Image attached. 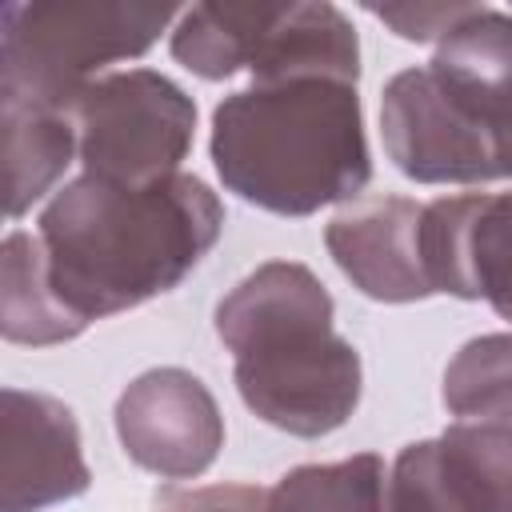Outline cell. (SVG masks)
<instances>
[{"instance_id":"6da1fadb","label":"cell","mask_w":512,"mask_h":512,"mask_svg":"<svg viewBox=\"0 0 512 512\" xmlns=\"http://www.w3.org/2000/svg\"><path fill=\"white\" fill-rule=\"evenodd\" d=\"M224 232L220 196L188 172L116 184L80 172L40 212L48 280L80 320H104L172 292Z\"/></svg>"},{"instance_id":"7a4b0ae2","label":"cell","mask_w":512,"mask_h":512,"mask_svg":"<svg viewBox=\"0 0 512 512\" xmlns=\"http://www.w3.org/2000/svg\"><path fill=\"white\" fill-rule=\"evenodd\" d=\"M208 152L228 192L276 216L356 200L372 180L360 92L332 76L252 80L224 96Z\"/></svg>"},{"instance_id":"3957f363","label":"cell","mask_w":512,"mask_h":512,"mask_svg":"<svg viewBox=\"0 0 512 512\" xmlns=\"http://www.w3.org/2000/svg\"><path fill=\"white\" fill-rule=\"evenodd\" d=\"M332 312L320 276L296 260L252 268L216 304L240 400L288 436H328L360 404V352L332 328Z\"/></svg>"},{"instance_id":"277c9868","label":"cell","mask_w":512,"mask_h":512,"mask_svg":"<svg viewBox=\"0 0 512 512\" xmlns=\"http://www.w3.org/2000/svg\"><path fill=\"white\" fill-rule=\"evenodd\" d=\"M388 160L416 184L512 176V12L476 4L432 52L384 84Z\"/></svg>"},{"instance_id":"5b68a950","label":"cell","mask_w":512,"mask_h":512,"mask_svg":"<svg viewBox=\"0 0 512 512\" xmlns=\"http://www.w3.org/2000/svg\"><path fill=\"white\" fill-rule=\"evenodd\" d=\"M180 20L172 4H28L0 8V108L68 112L116 60L144 56Z\"/></svg>"},{"instance_id":"8992f818","label":"cell","mask_w":512,"mask_h":512,"mask_svg":"<svg viewBox=\"0 0 512 512\" xmlns=\"http://www.w3.org/2000/svg\"><path fill=\"white\" fill-rule=\"evenodd\" d=\"M172 56L200 80L332 76L360 80V36L336 4H192L172 24Z\"/></svg>"},{"instance_id":"52a82bcc","label":"cell","mask_w":512,"mask_h":512,"mask_svg":"<svg viewBox=\"0 0 512 512\" xmlns=\"http://www.w3.org/2000/svg\"><path fill=\"white\" fill-rule=\"evenodd\" d=\"M68 116L84 172L116 184L176 176L196 136L192 96L152 68L104 72L72 100Z\"/></svg>"},{"instance_id":"ba28073f","label":"cell","mask_w":512,"mask_h":512,"mask_svg":"<svg viewBox=\"0 0 512 512\" xmlns=\"http://www.w3.org/2000/svg\"><path fill=\"white\" fill-rule=\"evenodd\" d=\"M128 460L160 480H196L224 448V416L216 396L188 368L140 372L112 408Z\"/></svg>"},{"instance_id":"9c48e42d","label":"cell","mask_w":512,"mask_h":512,"mask_svg":"<svg viewBox=\"0 0 512 512\" xmlns=\"http://www.w3.org/2000/svg\"><path fill=\"white\" fill-rule=\"evenodd\" d=\"M420 252L432 296L484 300L512 320V188L424 204Z\"/></svg>"},{"instance_id":"30bf717a","label":"cell","mask_w":512,"mask_h":512,"mask_svg":"<svg viewBox=\"0 0 512 512\" xmlns=\"http://www.w3.org/2000/svg\"><path fill=\"white\" fill-rule=\"evenodd\" d=\"M0 512H44L88 492L92 472L72 408L48 392L4 388Z\"/></svg>"},{"instance_id":"8fae6325","label":"cell","mask_w":512,"mask_h":512,"mask_svg":"<svg viewBox=\"0 0 512 512\" xmlns=\"http://www.w3.org/2000/svg\"><path fill=\"white\" fill-rule=\"evenodd\" d=\"M424 204L408 196H376L336 212L324 228V244L336 268L380 304L428 300L432 284L420 252Z\"/></svg>"},{"instance_id":"7c38bea8","label":"cell","mask_w":512,"mask_h":512,"mask_svg":"<svg viewBox=\"0 0 512 512\" xmlns=\"http://www.w3.org/2000/svg\"><path fill=\"white\" fill-rule=\"evenodd\" d=\"M88 324H80L48 280L44 244L36 232L12 228L0 248V332L8 344H64L76 340Z\"/></svg>"},{"instance_id":"4fadbf2b","label":"cell","mask_w":512,"mask_h":512,"mask_svg":"<svg viewBox=\"0 0 512 512\" xmlns=\"http://www.w3.org/2000/svg\"><path fill=\"white\" fill-rule=\"evenodd\" d=\"M80 160L76 128L68 112L44 108H4V208L20 220L36 200H44L68 164Z\"/></svg>"},{"instance_id":"5bb4252c","label":"cell","mask_w":512,"mask_h":512,"mask_svg":"<svg viewBox=\"0 0 512 512\" xmlns=\"http://www.w3.org/2000/svg\"><path fill=\"white\" fill-rule=\"evenodd\" d=\"M268 512H388V468L376 452L300 464L268 488Z\"/></svg>"},{"instance_id":"9a60e30c","label":"cell","mask_w":512,"mask_h":512,"mask_svg":"<svg viewBox=\"0 0 512 512\" xmlns=\"http://www.w3.org/2000/svg\"><path fill=\"white\" fill-rule=\"evenodd\" d=\"M436 452L472 512H512V424L460 420L436 436Z\"/></svg>"},{"instance_id":"2e32d148","label":"cell","mask_w":512,"mask_h":512,"mask_svg":"<svg viewBox=\"0 0 512 512\" xmlns=\"http://www.w3.org/2000/svg\"><path fill=\"white\" fill-rule=\"evenodd\" d=\"M440 400L460 420L512 424V332H484L456 348Z\"/></svg>"},{"instance_id":"e0dca14e","label":"cell","mask_w":512,"mask_h":512,"mask_svg":"<svg viewBox=\"0 0 512 512\" xmlns=\"http://www.w3.org/2000/svg\"><path fill=\"white\" fill-rule=\"evenodd\" d=\"M388 512H472L440 464L436 436L400 448L388 472Z\"/></svg>"},{"instance_id":"ac0fdd59","label":"cell","mask_w":512,"mask_h":512,"mask_svg":"<svg viewBox=\"0 0 512 512\" xmlns=\"http://www.w3.org/2000/svg\"><path fill=\"white\" fill-rule=\"evenodd\" d=\"M152 512H268V492L256 484H200L160 488Z\"/></svg>"},{"instance_id":"d6986e66","label":"cell","mask_w":512,"mask_h":512,"mask_svg":"<svg viewBox=\"0 0 512 512\" xmlns=\"http://www.w3.org/2000/svg\"><path fill=\"white\" fill-rule=\"evenodd\" d=\"M476 4H368V12L376 20H384L400 40H444Z\"/></svg>"}]
</instances>
